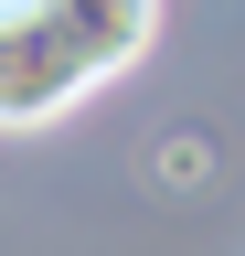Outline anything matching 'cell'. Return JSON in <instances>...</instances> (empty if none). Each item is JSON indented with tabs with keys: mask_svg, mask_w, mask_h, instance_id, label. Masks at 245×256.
I'll return each instance as SVG.
<instances>
[{
	"mask_svg": "<svg viewBox=\"0 0 245 256\" xmlns=\"http://www.w3.org/2000/svg\"><path fill=\"white\" fill-rule=\"evenodd\" d=\"M160 32V0H0V128H53Z\"/></svg>",
	"mask_w": 245,
	"mask_h": 256,
	"instance_id": "6da1fadb",
	"label": "cell"
}]
</instances>
